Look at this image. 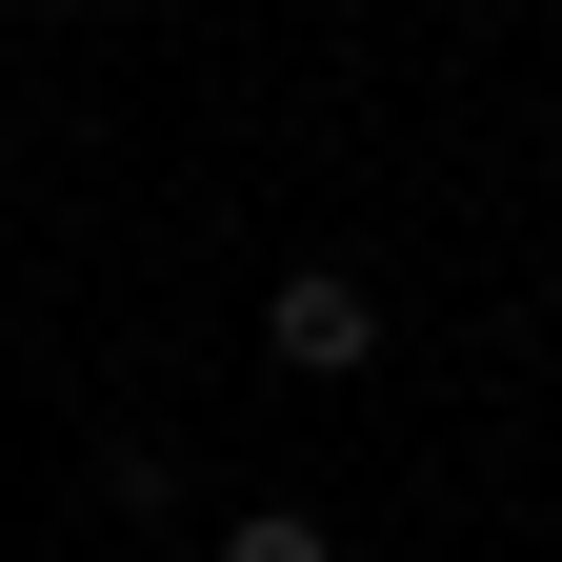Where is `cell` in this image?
Masks as SVG:
<instances>
[{"instance_id": "6da1fadb", "label": "cell", "mask_w": 562, "mask_h": 562, "mask_svg": "<svg viewBox=\"0 0 562 562\" xmlns=\"http://www.w3.org/2000/svg\"><path fill=\"white\" fill-rule=\"evenodd\" d=\"M261 362H281V382H362V362H382V302H362L341 261H302V281L261 302Z\"/></svg>"}, {"instance_id": "7a4b0ae2", "label": "cell", "mask_w": 562, "mask_h": 562, "mask_svg": "<svg viewBox=\"0 0 562 562\" xmlns=\"http://www.w3.org/2000/svg\"><path fill=\"white\" fill-rule=\"evenodd\" d=\"M222 562H341V542H322L302 503H261V522H222Z\"/></svg>"}]
</instances>
